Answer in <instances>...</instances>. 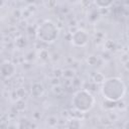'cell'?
I'll return each mask as SVG.
<instances>
[{"mask_svg":"<svg viewBox=\"0 0 129 129\" xmlns=\"http://www.w3.org/2000/svg\"><path fill=\"white\" fill-rule=\"evenodd\" d=\"M17 129H28L29 127V122L26 120V119H21L18 124H17Z\"/></svg>","mask_w":129,"mask_h":129,"instance_id":"obj_14","label":"cell"},{"mask_svg":"<svg viewBox=\"0 0 129 129\" xmlns=\"http://www.w3.org/2000/svg\"><path fill=\"white\" fill-rule=\"evenodd\" d=\"M48 51L46 50V49H41L40 50V52H39V57L42 59V60H45V59H47L48 58Z\"/></svg>","mask_w":129,"mask_h":129,"instance_id":"obj_18","label":"cell"},{"mask_svg":"<svg viewBox=\"0 0 129 129\" xmlns=\"http://www.w3.org/2000/svg\"><path fill=\"white\" fill-rule=\"evenodd\" d=\"M94 4L98 8H109L114 4V2L112 0H95Z\"/></svg>","mask_w":129,"mask_h":129,"instance_id":"obj_8","label":"cell"},{"mask_svg":"<svg viewBox=\"0 0 129 129\" xmlns=\"http://www.w3.org/2000/svg\"><path fill=\"white\" fill-rule=\"evenodd\" d=\"M35 129H43V128H35Z\"/></svg>","mask_w":129,"mask_h":129,"instance_id":"obj_21","label":"cell"},{"mask_svg":"<svg viewBox=\"0 0 129 129\" xmlns=\"http://www.w3.org/2000/svg\"><path fill=\"white\" fill-rule=\"evenodd\" d=\"M87 61H88V63H89L90 66H95V64H97V62H98V58H97L95 55H90V56L87 58Z\"/></svg>","mask_w":129,"mask_h":129,"instance_id":"obj_17","label":"cell"},{"mask_svg":"<svg viewBox=\"0 0 129 129\" xmlns=\"http://www.w3.org/2000/svg\"><path fill=\"white\" fill-rule=\"evenodd\" d=\"M52 92H53L54 95L59 96V95H61V94L63 93V89H62L59 85H54V86L52 87Z\"/></svg>","mask_w":129,"mask_h":129,"instance_id":"obj_15","label":"cell"},{"mask_svg":"<svg viewBox=\"0 0 129 129\" xmlns=\"http://www.w3.org/2000/svg\"><path fill=\"white\" fill-rule=\"evenodd\" d=\"M3 5H4V1H3V0H0V8H1Z\"/></svg>","mask_w":129,"mask_h":129,"instance_id":"obj_20","label":"cell"},{"mask_svg":"<svg viewBox=\"0 0 129 129\" xmlns=\"http://www.w3.org/2000/svg\"><path fill=\"white\" fill-rule=\"evenodd\" d=\"M15 45L17 48L21 49V48H24L26 45H27V40L24 36H18L16 39H15Z\"/></svg>","mask_w":129,"mask_h":129,"instance_id":"obj_9","label":"cell"},{"mask_svg":"<svg viewBox=\"0 0 129 129\" xmlns=\"http://www.w3.org/2000/svg\"><path fill=\"white\" fill-rule=\"evenodd\" d=\"M105 77L102 73H96L95 76L93 77V81L96 83V84H103V82L105 81Z\"/></svg>","mask_w":129,"mask_h":129,"instance_id":"obj_10","label":"cell"},{"mask_svg":"<svg viewBox=\"0 0 129 129\" xmlns=\"http://www.w3.org/2000/svg\"><path fill=\"white\" fill-rule=\"evenodd\" d=\"M57 118L55 117V116H49L47 119H46V125L48 126V127H54V126H56V124H57Z\"/></svg>","mask_w":129,"mask_h":129,"instance_id":"obj_12","label":"cell"},{"mask_svg":"<svg viewBox=\"0 0 129 129\" xmlns=\"http://www.w3.org/2000/svg\"><path fill=\"white\" fill-rule=\"evenodd\" d=\"M58 32L59 30L57 25L51 20L45 19L37 26L35 30V35L38 40L45 43H51L54 40H56Z\"/></svg>","mask_w":129,"mask_h":129,"instance_id":"obj_3","label":"cell"},{"mask_svg":"<svg viewBox=\"0 0 129 129\" xmlns=\"http://www.w3.org/2000/svg\"><path fill=\"white\" fill-rule=\"evenodd\" d=\"M73 107L80 113H86L90 111L95 105V98L93 94L86 89L78 90L72 98Z\"/></svg>","mask_w":129,"mask_h":129,"instance_id":"obj_2","label":"cell"},{"mask_svg":"<svg viewBox=\"0 0 129 129\" xmlns=\"http://www.w3.org/2000/svg\"><path fill=\"white\" fill-rule=\"evenodd\" d=\"M101 94L107 101L118 102L122 100L126 94V86L124 82L117 77L105 79L101 87Z\"/></svg>","mask_w":129,"mask_h":129,"instance_id":"obj_1","label":"cell"},{"mask_svg":"<svg viewBox=\"0 0 129 129\" xmlns=\"http://www.w3.org/2000/svg\"><path fill=\"white\" fill-rule=\"evenodd\" d=\"M0 19H1V15H0Z\"/></svg>","mask_w":129,"mask_h":129,"instance_id":"obj_22","label":"cell"},{"mask_svg":"<svg viewBox=\"0 0 129 129\" xmlns=\"http://www.w3.org/2000/svg\"><path fill=\"white\" fill-rule=\"evenodd\" d=\"M128 122H125V124H124V129H128Z\"/></svg>","mask_w":129,"mask_h":129,"instance_id":"obj_19","label":"cell"},{"mask_svg":"<svg viewBox=\"0 0 129 129\" xmlns=\"http://www.w3.org/2000/svg\"><path fill=\"white\" fill-rule=\"evenodd\" d=\"M72 43L75 46L83 47L89 42V34L85 29L79 28L72 33Z\"/></svg>","mask_w":129,"mask_h":129,"instance_id":"obj_4","label":"cell"},{"mask_svg":"<svg viewBox=\"0 0 129 129\" xmlns=\"http://www.w3.org/2000/svg\"><path fill=\"white\" fill-rule=\"evenodd\" d=\"M61 75L66 78V79H73L75 77V71L73 69H66L62 71Z\"/></svg>","mask_w":129,"mask_h":129,"instance_id":"obj_11","label":"cell"},{"mask_svg":"<svg viewBox=\"0 0 129 129\" xmlns=\"http://www.w3.org/2000/svg\"><path fill=\"white\" fill-rule=\"evenodd\" d=\"M16 71L15 64L11 61H4L1 66H0V74L2 75L3 78L9 79L12 76H14Z\"/></svg>","mask_w":129,"mask_h":129,"instance_id":"obj_5","label":"cell"},{"mask_svg":"<svg viewBox=\"0 0 129 129\" xmlns=\"http://www.w3.org/2000/svg\"><path fill=\"white\" fill-rule=\"evenodd\" d=\"M44 86L42 83L40 82H35L31 85V89H30V93L34 98H40L43 94H44Z\"/></svg>","mask_w":129,"mask_h":129,"instance_id":"obj_6","label":"cell"},{"mask_svg":"<svg viewBox=\"0 0 129 129\" xmlns=\"http://www.w3.org/2000/svg\"><path fill=\"white\" fill-rule=\"evenodd\" d=\"M103 105H104V107L106 108V109H114V108H116V102H112V101H105L104 103H103Z\"/></svg>","mask_w":129,"mask_h":129,"instance_id":"obj_16","label":"cell"},{"mask_svg":"<svg viewBox=\"0 0 129 129\" xmlns=\"http://www.w3.org/2000/svg\"><path fill=\"white\" fill-rule=\"evenodd\" d=\"M15 108L17 111H23L25 109V102L22 99H18L15 101Z\"/></svg>","mask_w":129,"mask_h":129,"instance_id":"obj_13","label":"cell"},{"mask_svg":"<svg viewBox=\"0 0 129 129\" xmlns=\"http://www.w3.org/2000/svg\"><path fill=\"white\" fill-rule=\"evenodd\" d=\"M68 129H82V120L78 117H72L67 122Z\"/></svg>","mask_w":129,"mask_h":129,"instance_id":"obj_7","label":"cell"}]
</instances>
